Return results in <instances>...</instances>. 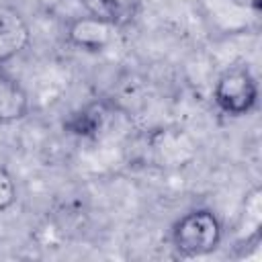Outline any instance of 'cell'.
I'll use <instances>...</instances> for the list:
<instances>
[{
    "mask_svg": "<svg viewBox=\"0 0 262 262\" xmlns=\"http://www.w3.org/2000/svg\"><path fill=\"white\" fill-rule=\"evenodd\" d=\"M223 235V221L213 209L207 207L186 211L170 227V244L180 258H201L213 254L221 246Z\"/></svg>",
    "mask_w": 262,
    "mask_h": 262,
    "instance_id": "cell-1",
    "label": "cell"
},
{
    "mask_svg": "<svg viewBox=\"0 0 262 262\" xmlns=\"http://www.w3.org/2000/svg\"><path fill=\"white\" fill-rule=\"evenodd\" d=\"M258 80L248 63L227 66L213 84V102L225 117L239 119L258 106Z\"/></svg>",
    "mask_w": 262,
    "mask_h": 262,
    "instance_id": "cell-2",
    "label": "cell"
},
{
    "mask_svg": "<svg viewBox=\"0 0 262 262\" xmlns=\"http://www.w3.org/2000/svg\"><path fill=\"white\" fill-rule=\"evenodd\" d=\"M119 25L111 14L86 12L74 16L66 25V41L86 53H100L108 49L117 39Z\"/></svg>",
    "mask_w": 262,
    "mask_h": 262,
    "instance_id": "cell-3",
    "label": "cell"
},
{
    "mask_svg": "<svg viewBox=\"0 0 262 262\" xmlns=\"http://www.w3.org/2000/svg\"><path fill=\"white\" fill-rule=\"evenodd\" d=\"M115 104L106 98H94L78 106L63 119V131L80 139H96L108 125Z\"/></svg>",
    "mask_w": 262,
    "mask_h": 262,
    "instance_id": "cell-4",
    "label": "cell"
},
{
    "mask_svg": "<svg viewBox=\"0 0 262 262\" xmlns=\"http://www.w3.org/2000/svg\"><path fill=\"white\" fill-rule=\"evenodd\" d=\"M194 141L182 129H158L149 135V149L164 168H178L194 158Z\"/></svg>",
    "mask_w": 262,
    "mask_h": 262,
    "instance_id": "cell-5",
    "label": "cell"
},
{
    "mask_svg": "<svg viewBox=\"0 0 262 262\" xmlns=\"http://www.w3.org/2000/svg\"><path fill=\"white\" fill-rule=\"evenodd\" d=\"M31 98L25 86L0 63V125H14L27 119Z\"/></svg>",
    "mask_w": 262,
    "mask_h": 262,
    "instance_id": "cell-6",
    "label": "cell"
},
{
    "mask_svg": "<svg viewBox=\"0 0 262 262\" xmlns=\"http://www.w3.org/2000/svg\"><path fill=\"white\" fill-rule=\"evenodd\" d=\"M262 229V188L256 184L244 194L237 227H235V246L237 248H254L260 242Z\"/></svg>",
    "mask_w": 262,
    "mask_h": 262,
    "instance_id": "cell-7",
    "label": "cell"
},
{
    "mask_svg": "<svg viewBox=\"0 0 262 262\" xmlns=\"http://www.w3.org/2000/svg\"><path fill=\"white\" fill-rule=\"evenodd\" d=\"M29 39L31 35L23 18L14 10L0 6V63L20 53L29 45Z\"/></svg>",
    "mask_w": 262,
    "mask_h": 262,
    "instance_id": "cell-8",
    "label": "cell"
},
{
    "mask_svg": "<svg viewBox=\"0 0 262 262\" xmlns=\"http://www.w3.org/2000/svg\"><path fill=\"white\" fill-rule=\"evenodd\" d=\"M16 201H18L16 180L4 166H0V213L12 209L16 205Z\"/></svg>",
    "mask_w": 262,
    "mask_h": 262,
    "instance_id": "cell-9",
    "label": "cell"
},
{
    "mask_svg": "<svg viewBox=\"0 0 262 262\" xmlns=\"http://www.w3.org/2000/svg\"><path fill=\"white\" fill-rule=\"evenodd\" d=\"M231 4L237 8H244V10H252V12L262 10V0H231Z\"/></svg>",
    "mask_w": 262,
    "mask_h": 262,
    "instance_id": "cell-10",
    "label": "cell"
}]
</instances>
